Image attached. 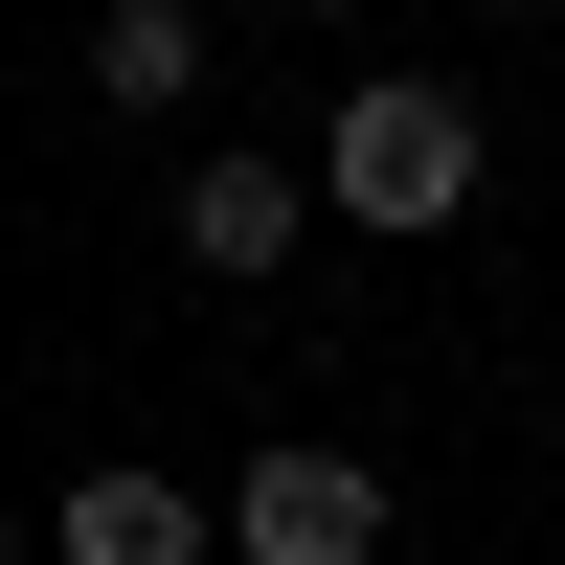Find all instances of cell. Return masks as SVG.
<instances>
[{
  "label": "cell",
  "instance_id": "cell-5",
  "mask_svg": "<svg viewBox=\"0 0 565 565\" xmlns=\"http://www.w3.org/2000/svg\"><path fill=\"white\" fill-rule=\"evenodd\" d=\"M90 90H114V114H181V90H204V0H114V23H90Z\"/></svg>",
  "mask_w": 565,
  "mask_h": 565
},
{
  "label": "cell",
  "instance_id": "cell-4",
  "mask_svg": "<svg viewBox=\"0 0 565 565\" xmlns=\"http://www.w3.org/2000/svg\"><path fill=\"white\" fill-rule=\"evenodd\" d=\"M295 204H317L295 159H204V181H181V271H226V295H249V271H295Z\"/></svg>",
  "mask_w": 565,
  "mask_h": 565
},
{
  "label": "cell",
  "instance_id": "cell-7",
  "mask_svg": "<svg viewBox=\"0 0 565 565\" xmlns=\"http://www.w3.org/2000/svg\"><path fill=\"white\" fill-rule=\"evenodd\" d=\"M0 565H23V521H0Z\"/></svg>",
  "mask_w": 565,
  "mask_h": 565
},
{
  "label": "cell",
  "instance_id": "cell-6",
  "mask_svg": "<svg viewBox=\"0 0 565 565\" xmlns=\"http://www.w3.org/2000/svg\"><path fill=\"white\" fill-rule=\"evenodd\" d=\"M498 23H543V0H498Z\"/></svg>",
  "mask_w": 565,
  "mask_h": 565
},
{
  "label": "cell",
  "instance_id": "cell-1",
  "mask_svg": "<svg viewBox=\"0 0 565 565\" xmlns=\"http://www.w3.org/2000/svg\"><path fill=\"white\" fill-rule=\"evenodd\" d=\"M317 204L340 226H385V249H430V226H476V181H498V136H476V90H430V68H362L340 114H317Z\"/></svg>",
  "mask_w": 565,
  "mask_h": 565
},
{
  "label": "cell",
  "instance_id": "cell-2",
  "mask_svg": "<svg viewBox=\"0 0 565 565\" xmlns=\"http://www.w3.org/2000/svg\"><path fill=\"white\" fill-rule=\"evenodd\" d=\"M204 543H226V565H385V476H362L340 430H271L249 476L204 498Z\"/></svg>",
  "mask_w": 565,
  "mask_h": 565
},
{
  "label": "cell",
  "instance_id": "cell-3",
  "mask_svg": "<svg viewBox=\"0 0 565 565\" xmlns=\"http://www.w3.org/2000/svg\"><path fill=\"white\" fill-rule=\"evenodd\" d=\"M23 543H45V565H204V498H181V476H136V452H90V476L45 498Z\"/></svg>",
  "mask_w": 565,
  "mask_h": 565
}]
</instances>
